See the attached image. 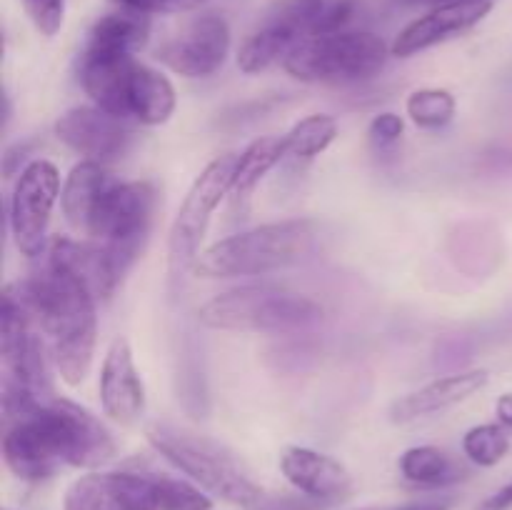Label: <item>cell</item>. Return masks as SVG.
Here are the masks:
<instances>
[{
	"label": "cell",
	"mask_w": 512,
	"mask_h": 510,
	"mask_svg": "<svg viewBox=\"0 0 512 510\" xmlns=\"http://www.w3.org/2000/svg\"><path fill=\"white\" fill-rule=\"evenodd\" d=\"M495 415H498V423L512 430V393L500 395L498 403H495Z\"/></svg>",
	"instance_id": "cell-32"
},
{
	"label": "cell",
	"mask_w": 512,
	"mask_h": 510,
	"mask_svg": "<svg viewBox=\"0 0 512 510\" xmlns=\"http://www.w3.org/2000/svg\"><path fill=\"white\" fill-rule=\"evenodd\" d=\"M228 53V20L218 13H203L170 35L158 48L155 58L183 78H208L223 68Z\"/></svg>",
	"instance_id": "cell-14"
},
{
	"label": "cell",
	"mask_w": 512,
	"mask_h": 510,
	"mask_svg": "<svg viewBox=\"0 0 512 510\" xmlns=\"http://www.w3.org/2000/svg\"><path fill=\"white\" fill-rule=\"evenodd\" d=\"M410 120L423 130H440L455 118V95L445 88H420L413 90L405 100Z\"/></svg>",
	"instance_id": "cell-25"
},
{
	"label": "cell",
	"mask_w": 512,
	"mask_h": 510,
	"mask_svg": "<svg viewBox=\"0 0 512 510\" xmlns=\"http://www.w3.org/2000/svg\"><path fill=\"white\" fill-rule=\"evenodd\" d=\"M100 405L118 425H135L145 413V385L125 338H115L100 368Z\"/></svg>",
	"instance_id": "cell-16"
},
{
	"label": "cell",
	"mask_w": 512,
	"mask_h": 510,
	"mask_svg": "<svg viewBox=\"0 0 512 510\" xmlns=\"http://www.w3.org/2000/svg\"><path fill=\"white\" fill-rule=\"evenodd\" d=\"M388 48L368 30H338L303 40L285 58L283 68L305 83H358L378 75L388 63Z\"/></svg>",
	"instance_id": "cell-10"
},
{
	"label": "cell",
	"mask_w": 512,
	"mask_h": 510,
	"mask_svg": "<svg viewBox=\"0 0 512 510\" xmlns=\"http://www.w3.org/2000/svg\"><path fill=\"white\" fill-rule=\"evenodd\" d=\"M315 243L318 225L313 220L293 218L265 223L208 245L195 260L193 273L200 278L265 275L305 260L315 250Z\"/></svg>",
	"instance_id": "cell-4"
},
{
	"label": "cell",
	"mask_w": 512,
	"mask_h": 510,
	"mask_svg": "<svg viewBox=\"0 0 512 510\" xmlns=\"http://www.w3.org/2000/svg\"><path fill=\"white\" fill-rule=\"evenodd\" d=\"M8 288L48 338L53 365L63 383L70 388L83 383L93 368L98 340V298L88 285L43 258L38 270Z\"/></svg>",
	"instance_id": "cell-2"
},
{
	"label": "cell",
	"mask_w": 512,
	"mask_h": 510,
	"mask_svg": "<svg viewBox=\"0 0 512 510\" xmlns=\"http://www.w3.org/2000/svg\"><path fill=\"white\" fill-rule=\"evenodd\" d=\"M463 453L480 468H493L510 453L508 428L500 423H483L463 435Z\"/></svg>",
	"instance_id": "cell-26"
},
{
	"label": "cell",
	"mask_w": 512,
	"mask_h": 510,
	"mask_svg": "<svg viewBox=\"0 0 512 510\" xmlns=\"http://www.w3.org/2000/svg\"><path fill=\"white\" fill-rule=\"evenodd\" d=\"M205 328L233 333H300L323 320V305L275 285H243L210 298L198 310Z\"/></svg>",
	"instance_id": "cell-7"
},
{
	"label": "cell",
	"mask_w": 512,
	"mask_h": 510,
	"mask_svg": "<svg viewBox=\"0 0 512 510\" xmlns=\"http://www.w3.org/2000/svg\"><path fill=\"white\" fill-rule=\"evenodd\" d=\"M285 138V158L295 163H308L330 148L338 138V120L333 115L313 113L298 120Z\"/></svg>",
	"instance_id": "cell-24"
},
{
	"label": "cell",
	"mask_w": 512,
	"mask_h": 510,
	"mask_svg": "<svg viewBox=\"0 0 512 510\" xmlns=\"http://www.w3.org/2000/svg\"><path fill=\"white\" fill-rule=\"evenodd\" d=\"M148 38L150 15L138 13V10L118 8L95 20L78 55H88V58L135 55L148 45Z\"/></svg>",
	"instance_id": "cell-20"
},
{
	"label": "cell",
	"mask_w": 512,
	"mask_h": 510,
	"mask_svg": "<svg viewBox=\"0 0 512 510\" xmlns=\"http://www.w3.org/2000/svg\"><path fill=\"white\" fill-rule=\"evenodd\" d=\"M203 488L145 470L88 473L68 485L63 510H210Z\"/></svg>",
	"instance_id": "cell-5"
},
{
	"label": "cell",
	"mask_w": 512,
	"mask_h": 510,
	"mask_svg": "<svg viewBox=\"0 0 512 510\" xmlns=\"http://www.w3.org/2000/svg\"><path fill=\"white\" fill-rule=\"evenodd\" d=\"M280 473L298 493L338 503L353 490V475L340 460L305 445H288L280 453Z\"/></svg>",
	"instance_id": "cell-17"
},
{
	"label": "cell",
	"mask_w": 512,
	"mask_h": 510,
	"mask_svg": "<svg viewBox=\"0 0 512 510\" xmlns=\"http://www.w3.org/2000/svg\"><path fill=\"white\" fill-rule=\"evenodd\" d=\"M430 3H435V5H438V3H445V0H430Z\"/></svg>",
	"instance_id": "cell-34"
},
{
	"label": "cell",
	"mask_w": 512,
	"mask_h": 510,
	"mask_svg": "<svg viewBox=\"0 0 512 510\" xmlns=\"http://www.w3.org/2000/svg\"><path fill=\"white\" fill-rule=\"evenodd\" d=\"M328 500L310 498L305 493H273V490H265L263 500L255 505V510H328Z\"/></svg>",
	"instance_id": "cell-28"
},
{
	"label": "cell",
	"mask_w": 512,
	"mask_h": 510,
	"mask_svg": "<svg viewBox=\"0 0 512 510\" xmlns=\"http://www.w3.org/2000/svg\"><path fill=\"white\" fill-rule=\"evenodd\" d=\"M23 5L40 35L53 38L60 33L65 20V0H23Z\"/></svg>",
	"instance_id": "cell-27"
},
{
	"label": "cell",
	"mask_w": 512,
	"mask_h": 510,
	"mask_svg": "<svg viewBox=\"0 0 512 510\" xmlns=\"http://www.w3.org/2000/svg\"><path fill=\"white\" fill-rule=\"evenodd\" d=\"M493 0H448L438 3L430 13L405 25L393 40L390 50L395 58H413L423 50L453 40L483 23L493 13Z\"/></svg>",
	"instance_id": "cell-15"
},
{
	"label": "cell",
	"mask_w": 512,
	"mask_h": 510,
	"mask_svg": "<svg viewBox=\"0 0 512 510\" xmlns=\"http://www.w3.org/2000/svg\"><path fill=\"white\" fill-rule=\"evenodd\" d=\"M285 160V138L283 135H265V138L253 140L243 153L238 155L233 175V190L230 193L235 198H248L260 180L275 168V165Z\"/></svg>",
	"instance_id": "cell-23"
},
{
	"label": "cell",
	"mask_w": 512,
	"mask_h": 510,
	"mask_svg": "<svg viewBox=\"0 0 512 510\" xmlns=\"http://www.w3.org/2000/svg\"><path fill=\"white\" fill-rule=\"evenodd\" d=\"M400 475L415 488H445L465 478V468L438 445H415L400 455Z\"/></svg>",
	"instance_id": "cell-22"
},
{
	"label": "cell",
	"mask_w": 512,
	"mask_h": 510,
	"mask_svg": "<svg viewBox=\"0 0 512 510\" xmlns=\"http://www.w3.org/2000/svg\"><path fill=\"white\" fill-rule=\"evenodd\" d=\"M55 135L83 160L108 168L125 158L135 143V123L108 113L100 105H78L65 110L55 123Z\"/></svg>",
	"instance_id": "cell-13"
},
{
	"label": "cell",
	"mask_w": 512,
	"mask_h": 510,
	"mask_svg": "<svg viewBox=\"0 0 512 510\" xmlns=\"http://www.w3.org/2000/svg\"><path fill=\"white\" fill-rule=\"evenodd\" d=\"M110 180H113V175L108 173L105 165L90 163V160H80L78 165H73V170L65 175L63 193H60V208H63L70 228L85 233L90 213H93L95 203L108 188Z\"/></svg>",
	"instance_id": "cell-21"
},
{
	"label": "cell",
	"mask_w": 512,
	"mask_h": 510,
	"mask_svg": "<svg viewBox=\"0 0 512 510\" xmlns=\"http://www.w3.org/2000/svg\"><path fill=\"white\" fill-rule=\"evenodd\" d=\"M390 510H450L448 500H413V503L395 505Z\"/></svg>",
	"instance_id": "cell-33"
},
{
	"label": "cell",
	"mask_w": 512,
	"mask_h": 510,
	"mask_svg": "<svg viewBox=\"0 0 512 510\" xmlns=\"http://www.w3.org/2000/svg\"><path fill=\"white\" fill-rule=\"evenodd\" d=\"M510 508H512V480L480 505V510H510Z\"/></svg>",
	"instance_id": "cell-31"
},
{
	"label": "cell",
	"mask_w": 512,
	"mask_h": 510,
	"mask_svg": "<svg viewBox=\"0 0 512 510\" xmlns=\"http://www.w3.org/2000/svg\"><path fill=\"white\" fill-rule=\"evenodd\" d=\"M75 75L90 103L135 125H163L175 113L178 95L168 75L135 55L88 58L78 55Z\"/></svg>",
	"instance_id": "cell-3"
},
{
	"label": "cell",
	"mask_w": 512,
	"mask_h": 510,
	"mask_svg": "<svg viewBox=\"0 0 512 510\" xmlns=\"http://www.w3.org/2000/svg\"><path fill=\"white\" fill-rule=\"evenodd\" d=\"M403 130L405 123L398 113H380L375 115L368 128L370 143L378 145V148H390V145H395L403 138Z\"/></svg>",
	"instance_id": "cell-30"
},
{
	"label": "cell",
	"mask_w": 512,
	"mask_h": 510,
	"mask_svg": "<svg viewBox=\"0 0 512 510\" xmlns=\"http://www.w3.org/2000/svg\"><path fill=\"white\" fill-rule=\"evenodd\" d=\"M158 190L148 180L113 178L90 213L85 235L113 255L118 270L128 273L143 253L153 228Z\"/></svg>",
	"instance_id": "cell-9"
},
{
	"label": "cell",
	"mask_w": 512,
	"mask_h": 510,
	"mask_svg": "<svg viewBox=\"0 0 512 510\" xmlns=\"http://www.w3.org/2000/svg\"><path fill=\"white\" fill-rule=\"evenodd\" d=\"M235 163H238V155H220L213 163L205 165L203 173L193 180L190 190L185 193L178 215L170 225L168 238V273L173 285L180 283L185 273L195 268V260L203 253L200 245L208 233L213 213L233 190Z\"/></svg>",
	"instance_id": "cell-11"
},
{
	"label": "cell",
	"mask_w": 512,
	"mask_h": 510,
	"mask_svg": "<svg viewBox=\"0 0 512 510\" xmlns=\"http://www.w3.org/2000/svg\"><path fill=\"white\" fill-rule=\"evenodd\" d=\"M488 380V370L483 368L460 370V373L435 378L423 388L395 400L393 408H390V418L395 423H413L425 415L443 413V410L465 403L475 393H480L488 385Z\"/></svg>",
	"instance_id": "cell-19"
},
{
	"label": "cell",
	"mask_w": 512,
	"mask_h": 510,
	"mask_svg": "<svg viewBox=\"0 0 512 510\" xmlns=\"http://www.w3.org/2000/svg\"><path fill=\"white\" fill-rule=\"evenodd\" d=\"M353 15L355 0H280L243 40L238 68L245 75H255L270 65L285 63L303 40L345 30Z\"/></svg>",
	"instance_id": "cell-6"
},
{
	"label": "cell",
	"mask_w": 512,
	"mask_h": 510,
	"mask_svg": "<svg viewBox=\"0 0 512 510\" xmlns=\"http://www.w3.org/2000/svg\"><path fill=\"white\" fill-rule=\"evenodd\" d=\"M63 185L50 160L35 158L25 165L10 195L8 223L15 248L25 258H43L48 250V225Z\"/></svg>",
	"instance_id": "cell-12"
},
{
	"label": "cell",
	"mask_w": 512,
	"mask_h": 510,
	"mask_svg": "<svg viewBox=\"0 0 512 510\" xmlns=\"http://www.w3.org/2000/svg\"><path fill=\"white\" fill-rule=\"evenodd\" d=\"M118 8H128V10H138V13L145 15H155V13H190V10L203 8L208 0H113Z\"/></svg>",
	"instance_id": "cell-29"
},
{
	"label": "cell",
	"mask_w": 512,
	"mask_h": 510,
	"mask_svg": "<svg viewBox=\"0 0 512 510\" xmlns=\"http://www.w3.org/2000/svg\"><path fill=\"white\" fill-rule=\"evenodd\" d=\"M43 258L75 275L80 283L88 285L90 293L98 300L113 298L120 280H123V273L115 265L113 255L95 240H75L58 235L48 243Z\"/></svg>",
	"instance_id": "cell-18"
},
{
	"label": "cell",
	"mask_w": 512,
	"mask_h": 510,
	"mask_svg": "<svg viewBox=\"0 0 512 510\" xmlns=\"http://www.w3.org/2000/svg\"><path fill=\"white\" fill-rule=\"evenodd\" d=\"M115 450L118 445L103 420L60 395L5 423L3 460L25 483H43L63 465L100 468L113 460Z\"/></svg>",
	"instance_id": "cell-1"
},
{
	"label": "cell",
	"mask_w": 512,
	"mask_h": 510,
	"mask_svg": "<svg viewBox=\"0 0 512 510\" xmlns=\"http://www.w3.org/2000/svg\"><path fill=\"white\" fill-rule=\"evenodd\" d=\"M148 440L170 465L210 495H218L243 510H255V505L263 500V485L255 483L245 465L218 440L173 425H153L148 428Z\"/></svg>",
	"instance_id": "cell-8"
}]
</instances>
